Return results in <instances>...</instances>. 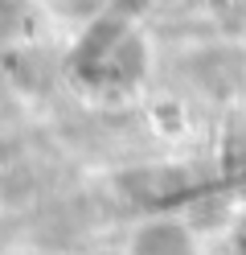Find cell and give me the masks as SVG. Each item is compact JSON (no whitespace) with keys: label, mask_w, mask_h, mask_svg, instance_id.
Segmentation results:
<instances>
[{"label":"cell","mask_w":246,"mask_h":255,"mask_svg":"<svg viewBox=\"0 0 246 255\" xmlns=\"http://www.w3.org/2000/svg\"><path fill=\"white\" fill-rule=\"evenodd\" d=\"M136 255H189V243L176 227H152L136 239Z\"/></svg>","instance_id":"1"}]
</instances>
